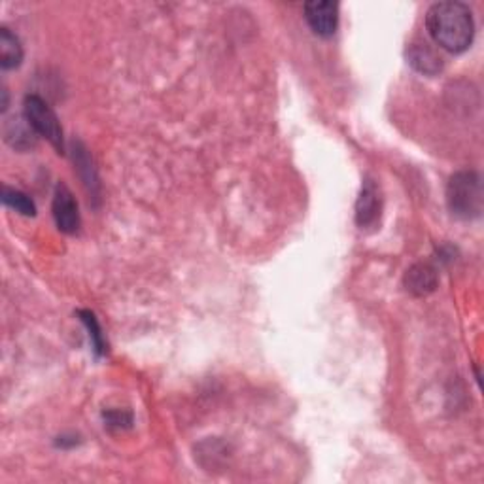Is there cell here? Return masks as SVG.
I'll return each mask as SVG.
<instances>
[{
  "label": "cell",
  "mask_w": 484,
  "mask_h": 484,
  "mask_svg": "<svg viewBox=\"0 0 484 484\" xmlns=\"http://www.w3.org/2000/svg\"><path fill=\"white\" fill-rule=\"evenodd\" d=\"M482 180L475 171H460L450 176L447 186V204L452 216L477 219L482 214Z\"/></svg>",
  "instance_id": "7a4b0ae2"
},
{
  "label": "cell",
  "mask_w": 484,
  "mask_h": 484,
  "mask_svg": "<svg viewBox=\"0 0 484 484\" xmlns=\"http://www.w3.org/2000/svg\"><path fill=\"white\" fill-rule=\"evenodd\" d=\"M23 61V46L18 35H13L8 27L0 29V66L4 71L18 68Z\"/></svg>",
  "instance_id": "30bf717a"
},
{
  "label": "cell",
  "mask_w": 484,
  "mask_h": 484,
  "mask_svg": "<svg viewBox=\"0 0 484 484\" xmlns=\"http://www.w3.org/2000/svg\"><path fill=\"white\" fill-rule=\"evenodd\" d=\"M3 203L8 206V209L19 212L21 216H27V218L36 216L35 201L29 196H27V193H23L19 189H13V188L4 186V189H3Z\"/></svg>",
  "instance_id": "8fae6325"
},
{
  "label": "cell",
  "mask_w": 484,
  "mask_h": 484,
  "mask_svg": "<svg viewBox=\"0 0 484 484\" xmlns=\"http://www.w3.org/2000/svg\"><path fill=\"white\" fill-rule=\"evenodd\" d=\"M382 212V197L377 184L373 180H365L356 203V224L359 229L375 227Z\"/></svg>",
  "instance_id": "8992f818"
},
{
  "label": "cell",
  "mask_w": 484,
  "mask_h": 484,
  "mask_svg": "<svg viewBox=\"0 0 484 484\" xmlns=\"http://www.w3.org/2000/svg\"><path fill=\"white\" fill-rule=\"evenodd\" d=\"M23 108H25V118L29 119V123L33 126V129L36 131V134L44 136L46 141L59 151V154H63V151H65L63 127L59 123V118L55 116V112L50 108V104L42 99V96L27 95Z\"/></svg>",
  "instance_id": "3957f363"
},
{
  "label": "cell",
  "mask_w": 484,
  "mask_h": 484,
  "mask_svg": "<svg viewBox=\"0 0 484 484\" xmlns=\"http://www.w3.org/2000/svg\"><path fill=\"white\" fill-rule=\"evenodd\" d=\"M4 141L18 151L33 150L36 146V131L25 116L10 118L4 123Z\"/></svg>",
  "instance_id": "ba28073f"
},
{
  "label": "cell",
  "mask_w": 484,
  "mask_h": 484,
  "mask_svg": "<svg viewBox=\"0 0 484 484\" xmlns=\"http://www.w3.org/2000/svg\"><path fill=\"white\" fill-rule=\"evenodd\" d=\"M305 19L316 36L331 38L339 27V4L327 3V0H312L305 4Z\"/></svg>",
  "instance_id": "277c9868"
},
{
  "label": "cell",
  "mask_w": 484,
  "mask_h": 484,
  "mask_svg": "<svg viewBox=\"0 0 484 484\" xmlns=\"http://www.w3.org/2000/svg\"><path fill=\"white\" fill-rule=\"evenodd\" d=\"M407 59L414 71L424 76H435L442 71V59L427 44H411L407 50Z\"/></svg>",
  "instance_id": "9c48e42d"
},
{
  "label": "cell",
  "mask_w": 484,
  "mask_h": 484,
  "mask_svg": "<svg viewBox=\"0 0 484 484\" xmlns=\"http://www.w3.org/2000/svg\"><path fill=\"white\" fill-rule=\"evenodd\" d=\"M426 27L432 40L449 53H464L473 44L475 19L467 4L449 0L437 3L426 16Z\"/></svg>",
  "instance_id": "6da1fadb"
},
{
  "label": "cell",
  "mask_w": 484,
  "mask_h": 484,
  "mask_svg": "<svg viewBox=\"0 0 484 484\" xmlns=\"http://www.w3.org/2000/svg\"><path fill=\"white\" fill-rule=\"evenodd\" d=\"M78 316L81 318V322H84L86 327L89 329V339H91L95 354L103 356L104 354V337H103V329H101L99 322H96L95 314L89 312V311H80Z\"/></svg>",
  "instance_id": "7c38bea8"
},
{
  "label": "cell",
  "mask_w": 484,
  "mask_h": 484,
  "mask_svg": "<svg viewBox=\"0 0 484 484\" xmlns=\"http://www.w3.org/2000/svg\"><path fill=\"white\" fill-rule=\"evenodd\" d=\"M53 219L58 224L59 231L66 234H74L80 229V211H78V203L73 196V191L68 189L65 184H59L55 188V196H53Z\"/></svg>",
  "instance_id": "5b68a950"
},
{
  "label": "cell",
  "mask_w": 484,
  "mask_h": 484,
  "mask_svg": "<svg viewBox=\"0 0 484 484\" xmlns=\"http://www.w3.org/2000/svg\"><path fill=\"white\" fill-rule=\"evenodd\" d=\"M405 289L414 297H426L435 292L439 284V274L430 264H414L403 279Z\"/></svg>",
  "instance_id": "52a82bcc"
}]
</instances>
